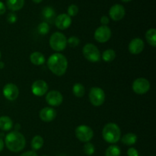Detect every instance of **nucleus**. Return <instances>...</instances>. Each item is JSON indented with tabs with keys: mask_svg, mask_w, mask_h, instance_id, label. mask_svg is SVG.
Listing matches in <instances>:
<instances>
[{
	"mask_svg": "<svg viewBox=\"0 0 156 156\" xmlns=\"http://www.w3.org/2000/svg\"><path fill=\"white\" fill-rule=\"evenodd\" d=\"M116 57V53L114 50H106L102 53V59L105 62H112Z\"/></svg>",
	"mask_w": 156,
	"mask_h": 156,
	"instance_id": "nucleus-25",
	"label": "nucleus"
},
{
	"mask_svg": "<svg viewBox=\"0 0 156 156\" xmlns=\"http://www.w3.org/2000/svg\"><path fill=\"white\" fill-rule=\"evenodd\" d=\"M20 156H38L37 154L34 151H27V152H24Z\"/></svg>",
	"mask_w": 156,
	"mask_h": 156,
	"instance_id": "nucleus-33",
	"label": "nucleus"
},
{
	"mask_svg": "<svg viewBox=\"0 0 156 156\" xmlns=\"http://www.w3.org/2000/svg\"><path fill=\"white\" fill-rule=\"evenodd\" d=\"M121 1L124 2H129L132 1V0H121Z\"/></svg>",
	"mask_w": 156,
	"mask_h": 156,
	"instance_id": "nucleus-39",
	"label": "nucleus"
},
{
	"mask_svg": "<svg viewBox=\"0 0 156 156\" xmlns=\"http://www.w3.org/2000/svg\"><path fill=\"white\" fill-rule=\"evenodd\" d=\"M79 12V8L76 5H71L68 8V15L70 17L76 16Z\"/></svg>",
	"mask_w": 156,
	"mask_h": 156,
	"instance_id": "nucleus-30",
	"label": "nucleus"
},
{
	"mask_svg": "<svg viewBox=\"0 0 156 156\" xmlns=\"http://www.w3.org/2000/svg\"><path fill=\"white\" fill-rule=\"evenodd\" d=\"M46 101L47 104L51 106L56 107L60 105L63 101V97L59 91L53 90V91H49L46 95Z\"/></svg>",
	"mask_w": 156,
	"mask_h": 156,
	"instance_id": "nucleus-10",
	"label": "nucleus"
},
{
	"mask_svg": "<svg viewBox=\"0 0 156 156\" xmlns=\"http://www.w3.org/2000/svg\"><path fill=\"white\" fill-rule=\"evenodd\" d=\"M122 143L126 146H132L134 145L137 141V136L136 134L129 133L127 134H125L121 139Z\"/></svg>",
	"mask_w": 156,
	"mask_h": 156,
	"instance_id": "nucleus-21",
	"label": "nucleus"
},
{
	"mask_svg": "<svg viewBox=\"0 0 156 156\" xmlns=\"http://www.w3.org/2000/svg\"><path fill=\"white\" fill-rule=\"evenodd\" d=\"M73 92L76 97L77 98L83 97V95L85 94V87H84L83 85H82L81 83H76L74 85H73Z\"/></svg>",
	"mask_w": 156,
	"mask_h": 156,
	"instance_id": "nucleus-24",
	"label": "nucleus"
},
{
	"mask_svg": "<svg viewBox=\"0 0 156 156\" xmlns=\"http://www.w3.org/2000/svg\"><path fill=\"white\" fill-rule=\"evenodd\" d=\"M6 4L8 9L15 12L22 9L24 5V0H7Z\"/></svg>",
	"mask_w": 156,
	"mask_h": 156,
	"instance_id": "nucleus-20",
	"label": "nucleus"
},
{
	"mask_svg": "<svg viewBox=\"0 0 156 156\" xmlns=\"http://www.w3.org/2000/svg\"><path fill=\"white\" fill-rule=\"evenodd\" d=\"M44 146V139L41 136H35L31 141V148L33 150H39Z\"/></svg>",
	"mask_w": 156,
	"mask_h": 156,
	"instance_id": "nucleus-23",
	"label": "nucleus"
},
{
	"mask_svg": "<svg viewBox=\"0 0 156 156\" xmlns=\"http://www.w3.org/2000/svg\"><path fill=\"white\" fill-rule=\"evenodd\" d=\"M121 131L118 125L109 123L105 126L102 131L104 140L109 143H116L120 140Z\"/></svg>",
	"mask_w": 156,
	"mask_h": 156,
	"instance_id": "nucleus-3",
	"label": "nucleus"
},
{
	"mask_svg": "<svg viewBox=\"0 0 156 156\" xmlns=\"http://www.w3.org/2000/svg\"><path fill=\"white\" fill-rule=\"evenodd\" d=\"M128 156H139V152L135 148H129L127 151Z\"/></svg>",
	"mask_w": 156,
	"mask_h": 156,
	"instance_id": "nucleus-32",
	"label": "nucleus"
},
{
	"mask_svg": "<svg viewBox=\"0 0 156 156\" xmlns=\"http://www.w3.org/2000/svg\"><path fill=\"white\" fill-rule=\"evenodd\" d=\"M121 152L117 146H110L105 152V156H120Z\"/></svg>",
	"mask_w": 156,
	"mask_h": 156,
	"instance_id": "nucleus-26",
	"label": "nucleus"
},
{
	"mask_svg": "<svg viewBox=\"0 0 156 156\" xmlns=\"http://www.w3.org/2000/svg\"><path fill=\"white\" fill-rule=\"evenodd\" d=\"M79 43H80V41H79V38L74 36L70 37L67 40V44L71 47H77L79 44Z\"/></svg>",
	"mask_w": 156,
	"mask_h": 156,
	"instance_id": "nucleus-29",
	"label": "nucleus"
},
{
	"mask_svg": "<svg viewBox=\"0 0 156 156\" xmlns=\"http://www.w3.org/2000/svg\"><path fill=\"white\" fill-rule=\"evenodd\" d=\"M47 66L53 74L61 76L66 72L68 61L66 56L61 53H53L47 60Z\"/></svg>",
	"mask_w": 156,
	"mask_h": 156,
	"instance_id": "nucleus-1",
	"label": "nucleus"
},
{
	"mask_svg": "<svg viewBox=\"0 0 156 156\" xmlns=\"http://www.w3.org/2000/svg\"><path fill=\"white\" fill-rule=\"evenodd\" d=\"M76 136L77 137L78 140L83 143H88L94 136V132L90 126H86V125H80L77 126L75 130Z\"/></svg>",
	"mask_w": 156,
	"mask_h": 156,
	"instance_id": "nucleus-7",
	"label": "nucleus"
},
{
	"mask_svg": "<svg viewBox=\"0 0 156 156\" xmlns=\"http://www.w3.org/2000/svg\"><path fill=\"white\" fill-rule=\"evenodd\" d=\"M32 1H33L34 2H35V3H40V2H41L43 0H32Z\"/></svg>",
	"mask_w": 156,
	"mask_h": 156,
	"instance_id": "nucleus-37",
	"label": "nucleus"
},
{
	"mask_svg": "<svg viewBox=\"0 0 156 156\" xmlns=\"http://www.w3.org/2000/svg\"><path fill=\"white\" fill-rule=\"evenodd\" d=\"M30 62L35 66H41L45 62L46 59L44 54L40 52H34L30 56Z\"/></svg>",
	"mask_w": 156,
	"mask_h": 156,
	"instance_id": "nucleus-17",
	"label": "nucleus"
},
{
	"mask_svg": "<svg viewBox=\"0 0 156 156\" xmlns=\"http://www.w3.org/2000/svg\"><path fill=\"white\" fill-rule=\"evenodd\" d=\"M144 47V42L141 38H134L129 44V51L132 54H140L143 52Z\"/></svg>",
	"mask_w": 156,
	"mask_h": 156,
	"instance_id": "nucleus-15",
	"label": "nucleus"
},
{
	"mask_svg": "<svg viewBox=\"0 0 156 156\" xmlns=\"http://www.w3.org/2000/svg\"><path fill=\"white\" fill-rule=\"evenodd\" d=\"M2 93L6 99L9 101H14L18 98L19 91H18V87L15 84L8 83L3 88Z\"/></svg>",
	"mask_w": 156,
	"mask_h": 156,
	"instance_id": "nucleus-11",
	"label": "nucleus"
},
{
	"mask_svg": "<svg viewBox=\"0 0 156 156\" xmlns=\"http://www.w3.org/2000/svg\"><path fill=\"white\" fill-rule=\"evenodd\" d=\"M6 147L13 152H21L26 145V140L24 135L18 131H12L6 135L5 140Z\"/></svg>",
	"mask_w": 156,
	"mask_h": 156,
	"instance_id": "nucleus-2",
	"label": "nucleus"
},
{
	"mask_svg": "<svg viewBox=\"0 0 156 156\" xmlns=\"http://www.w3.org/2000/svg\"><path fill=\"white\" fill-rule=\"evenodd\" d=\"M3 149H4V142H3L2 139L0 137V152H2Z\"/></svg>",
	"mask_w": 156,
	"mask_h": 156,
	"instance_id": "nucleus-36",
	"label": "nucleus"
},
{
	"mask_svg": "<svg viewBox=\"0 0 156 156\" xmlns=\"http://www.w3.org/2000/svg\"><path fill=\"white\" fill-rule=\"evenodd\" d=\"M72 24L71 17L66 14H61L55 18V24L60 30L67 29Z\"/></svg>",
	"mask_w": 156,
	"mask_h": 156,
	"instance_id": "nucleus-14",
	"label": "nucleus"
},
{
	"mask_svg": "<svg viewBox=\"0 0 156 156\" xmlns=\"http://www.w3.org/2000/svg\"><path fill=\"white\" fill-rule=\"evenodd\" d=\"M42 16L47 21L52 22L56 18V12L53 8L47 6L42 11Z\"/></svg>",
	"mask_w": 156,
	"mask_h": 156,
	"instance_id": "nucleus-18",
	"label": "nucleus"
},
{
	"mask_svg": "<svg viewBox=\"0 0 156 156\" xmlns=\"http://www.w3.org/2000/svg\"><path fill=\"white\" fill-rule=\"evenodd\" d=\"M109 15L111 19H113L114 21H120L125 15L124 7L120 4L114 5L110 9Z\"/></svg>",
	"mask_w": 156,
	"mask_h": 156,
	"instance_id": "nucleus-13",
	"label": "nucleus"
},
{
	"mask_svg": "<svg viewBox=\"0 0 156 156\" xmlns=\"http://www.w3.org/2000/svg\"><path fill=\"white\" fill-rule=\"evenodd\" d=\"M82 53L85 59H88L90 62H99L101 58V55L98 47L92 44H85L82 50Z\"/></svg>",
	"mask_w": 156,
	"mask_h": 156,
	"instance_id": "nucleus-5",
	"label": "nucleus"
},
{
	"mask_svg": "<svg viewBox=\"0 0 156 156\" xmlns=\"http://www.w3.org/2000/svg\"><path fill=\"white\" fill-rule=\"evenodd\" d=\"M43 156H47V155H43Z\"/></svg>",
	"mask_w": 156,
	"mask_h": 156,
	"instance_id": "nucleus-41",
	"label": "nucleus"
},
{
	"mask_svg": "<svg viewBox=\"0 0 156 156\" xmlns=\"http://www.w3.org/2000/svg\"><path fill=\"white\" fill-rule=\"evenodd\" d=\"M50 45L55 51L65 50L67 45V39L65 35L60 32H55L50 38Z\"/></svg>",
	"mask_w": 156,
	"mask_h": 156,
	"instance_id": "nucleus-4",
	"label": "nucleus"
},
{
	"mask_svg": "<svg viewBox=\"0 0 156 156\" xmlns=\"http://www.w3.org/2000/svg\"><path fill=\"white\" fill-rule=\"evenodd\" d=\"M146 38L149 45L155 47L156 46V30L155 28H151L147 30L146 34Z\"/></svg>",
	"mask_w": 156,
	"mask_h": 156,
	"instance_id": "nucleus-22",
	"label": "nucleus"
},
{
	"mask_svg": "<svg viewBox=\"0 0 156 156\" xmlns=\"http://www.w3.org/2000/svg\"><path fill=\"white\" fill-rule=\"evenodd\" d=\"M3 66H4V63L3 62H0V68H3Z\"/></svg>",
	"mask_w": 156,
	"mask_h": 156,
	"instance_id": "nucleus-38",
	"label": "nucleus"
},
{
	"mask_svg": "<svg viewBox=\"0 0 156 156\" xmlns=\"http://www.w3.org/2000/svg\"><path fill=\"white\" fill-rule=\"evenodd\" d=\"M94 39L99 43H105L111 37V30L108 26L102 25L97 28L94 32Z\"/></svg>",
	"mask_w": 156,
	"mask_h": 156,
	"instance_id": "nucleus-9",
	"label": "nucleus"
},
{
	"mask_svg": "<svg viewBox=\"0 0 156 156\" xmlns=\"http://www.w3.org/2000/svg\"><path fill=\"white\" fill-rule=\"evenodd\" d=\"M40 118L44 122L53 121L56 117V111L52 108H44L41 110L39 113Z\"/></svg>",
	"mask_w": 156,
	"mask_h": 156,
	"instance_id": "nucleus-16",
	"label": "nucleus"
},
{
	"mask_svg": "<svg viewBox=\"0 0 156 156\" xmlns=\"http://www.w3.org/2000/svg\"><path fill=\"white\" fill-rule=\"evenodd\" d=\"M101 23L103 25L107 26V24L109 23V18H108L107 16H105H105L101 17Z\"/></svg>",
	"mask_w": 156,
	"mask_h": 156,
	"instance_id": "nucleus-34",
	"label": "nucleus"
},
{
	"mask_svg": "<svg viewBox=\"0 0 156 156\" xmlns=\"http://www.w3.org/2000/svg\"><path fill=\"white\" fill-rule=\"evenodd\" d=\"M13 126V122L9 117L2 116L0 117V129L3 131H9Z\"/></svg>",
	"mask_w": 156,
	"mask_h": 156,
	"instance_id": "nucleus-19",
	"label": "nucleus"
},
{
	"mask_svg": "<svg viewBox=\"0 0 156 156\" xmlns=\"http://www.w3.org/2000/svg\"><path fill=\"white\" fill-rule=\"evenodd\" d=\"M0 58H1V52H0Z\"/></svg>",
	"mask_w": 156,
	"mask_h": 156,
	"instance_id": "nucleus-40",
	"label": "nucleus"
},
{
	"mask_svg": "<svg viewBox=\"0 0 156 156\" xmlns=\"http://www.w3.org/2000/svg\"><path fill=\"white\" fill-rule=\"evenodd\" d=\"M89 101L94 106H101L105 101V91L98 87H93L89 91Z\"/></svg>",
	"mask_w": 156,
	"mask_h": 156,
	"instance_id": "nucleus-6",
	"label": "nucleus"
},
{
	"mask_svg": "<svg viewBox=\"0 0 156 156\" xmlns=\"http://www.w3.org/2000/svg\"><path fill=\"white\" fill-rule=\"evenodd\" d=\"M38 33L41 35H46L50 31V26L47 22H42L37 27Z\"/></svg>",
	"mask_w": 156,
	"mask_h": 156,
	"instance_id": "nucleus-27",
	"label": "nucleus"
},
{
	"mask_svg": "<svg viewBox=\"0 0 156 156\" xmlns=\"http://www.w3.org/2000/svg\"><path fill=\"white\" fill-rule=\"evenodd\" d=\"M48 90V85L44 80H37L32 84L31 91L34 95L41 97L44 95Z\"/></svg>",
	"mask_w": 156,
	"mask_h": 156,
	"instance_id": "nucleus-12",
	"label": "nucleus"
},
{
	"mask_svg": "<svg viewBox=\"0 0 156 156\" xmlns=\"http://www.w3.org/2000/svg\"><path fill=\"white\" fill-rule=\"evenodd\" d=\"M5 11H6L5 6V5L3 4V2H2L0 1V15H3V14L5 12Z\"/></svg>",
	"mask_w": 156,
	"mask_h": 156,
	"instance_id": "nucleus-35",
	"label": "nucleus"
},
{
	"mask_svg": "<svg viewBox=\"0 0 156 156\" xmlns=\"http://www.w3.org/2000/svg\"><path fill=\"white\" fill-rule=\"evenodd\" d=\"M133 90L138 94H143L147 93L150 89V83L144 78H138L133 83Z\"/></svg>",
	"mask_w": 156,
	"mask_h": 156,
	"instance_id": "nucleus-8",
	"label": "nucleus"
},
{
	"mask_svg": "<svg viewBox=\"0 0 156 156\" xmlns=\"http://www.w3.org/2000/svg\"><path fill=\"white\" fill-rule=\"evenodd\" d=\"M7 21L10 24H14L17 21V15L15 13H9L7 16Z\"/></svg>",
	"mask_w": 156,
	"mask_h": 156,
	"instance_id": "nucleus-31",
	"label": "nucleus"
},
{
	"mask_svg": "<svg viewBox=\"0 0 156 156\" xmlns=\"http://www.w3.org/2000/svg\"><path fill=\"white\" fill-rule=\"evenodd\" d=\"M94 150L95 149H94V145L89 142L85 143L84 146V152L87 155H92L94 153Z\"/></svg>",
	"mask_w": 156,
	"mask_h": 156,
	"instance_id": "nucleus-28",
	"label": "nucleus"
}]
</instances>
